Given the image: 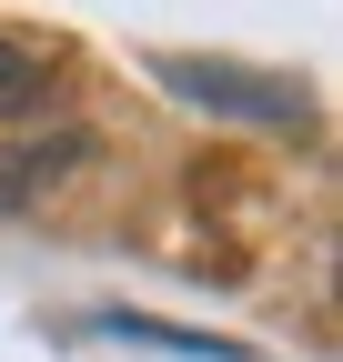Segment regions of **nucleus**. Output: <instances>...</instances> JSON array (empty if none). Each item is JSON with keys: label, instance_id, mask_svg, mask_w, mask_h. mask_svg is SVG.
I'll use <instances>...</instances> for the list:
<instances>
[{"label": "nucleus", "instance_id": "nucleus-1", "mask_svg": "<svg viewBox=\"0 0 343 362\" xmlns=\"http://www.w3.org/2000/svg\"><path fill=\"white\" fill-rule=\"evenodd\" d=\"M162 90H182L192 111H223V121H263V131H303L313 101L273 71H232V61H152Z\"/></svg>", "mask_w": 343, "mask_h": 362}, {"label": "nucleus", "instance_id": "nucleus-2", "mask_svg": "<svg viewBox=\"0 0 343 362\" xmlns=\"http://www.w3.org/2000/svg\"><path fill=\"white\" fill-rule=\"evenodd\" d=\"M40 101H61V51L0 30V121H21V111H40Z\"/></svg>", "mask_w": 343, "mask_h": 362}]
</instances>
